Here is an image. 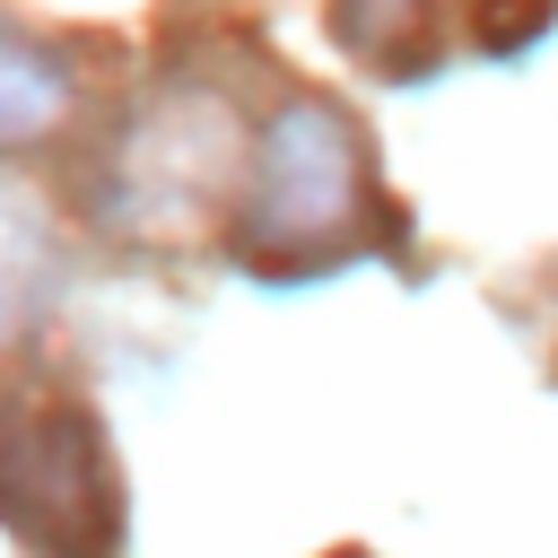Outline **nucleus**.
Instances as JSON below:
<instances>
[{
    "mask_svg": "<svg viewBox=\"0 0 558 558\" xmlns=\"http://www.w3.org/2000/svg\"><path fill=\"white\" fill-rule=\"evenodd\" d=\"M0 523L26 558H113L122 488L87 392L26 375L0 392Z\"/></svg>",
    "mask_w": 558,
    "mask_h": 558,
    "instance_id": "1",
    "label": "nucleus"
},
{
    "mask_svg": "<svg viewBox=\"0 0 558 558\" xmlns=\"http://www.w3.org/2000/svg\"><path fill=\"white\" fill-rule=\"evenodd\" d=\"M357 218H366V157H357V131L296 96L270 131H262V157H253V218H244V244L279 270L296 262H331L357 244Z\"/></svg>",
    "mask_w": 558,
    "mask_h": 558,
    "instance_id": "2",
    "label": "nucleus"
},
{
    "mask_svg": "<svg viewBox=\"0 0 558 558\" xmlns=\"http://www.w3.org/2000/svg\"><path fill=\"white\" fill-rule=\"evenodd\" d=\"M61 105H70L61 61H52L44 44H26V35H0V140H9V148H17V140H44V131L61 122Z\"/></svg>",
    "mask_w": 558,
    "mask_h": 558,
    "instance_id": "3",
    "label": "nucleus"
},
{
    "mask_svg": "<svg viewBox=\"0 0 558 558\" xmlns=\"http://www.w3.org/2000/svg\"><path fill=\"white\" fill-rule=\"evenodd\" d=\"M35 288H44V235H35L26 209L0 201V331H17V314L35 305Z\"/></svg>",
    "mask_w": 558,
    "mask_h": 558,
    "instance_id": "4",
    "label": "nucleus"
}]
</instances>
